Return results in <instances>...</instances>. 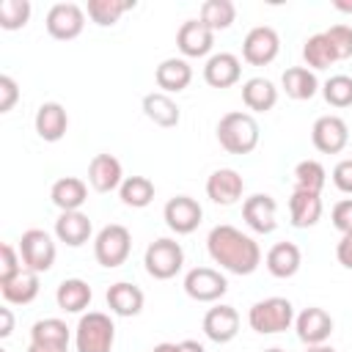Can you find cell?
<instances>
[{
  "instance_id": "c3c4849f",
  "label": "cell",
  "mask_w": 352,
  "mask_h": 352,
  "mask_svg": "<svg viewBox=\"0 0 352 352\" xmlns=\"http://www.w3.org/2000/svg\"><path fill=\"white\" fill-rule=\"evenodd\" d=\"M69 346H50V344H30L28 352H66Z\"/></svg>"
},
{
  "instance_id": "484cf974",
  "label": "cell",
  "mask_w": 352,
  "mask_h": 352,
  "mask_svg": "<svg viewBox=\"0 0 352 352\" xmlns=\"http://www.w3.org/2000/svg\"><path fill=\"white\" fill-rule=\"evenodd\" d=\"M91 231H94L91 228V220L82 212H60L58 220H55V236L63 245H69V248L85 245L91 239Z\"/></svg>"
},
{
  "instance_id": "83f0119b",
  "label": "cell",
  "mask_w": 352,
  "mask_h": 352,
  "mask_svg": "<svg viewBox=\"0 0 352 352\" xmlns=\"http://www.w3.org/2000/svg\"><path fill=\"white\" fill-rule=\"evenodd\" d=\"M267 270L270 275L275 278H292L297 275L300 264H302V253L294 242H275L270 250H267Z\"/></svg>"
},
{
  "instance_id": "4dcf8cb0",
  "label": "cell",
  "mask_w": 352,
  "mask_h": 352,
  "mask_svg": "<svg viewBox=\"0 0 352 352\" xmlns=\"http://www.w3.org/2000/svg\"><path fill=\"white\" fill-rule=\"evenodd\" d=\"M280 85H283L286 96L297 99V102L314 99L316 91H319V80H316V74L308 66H289L283 72V77H280Z\"/></svg>"
},
{
  "instance_id": "e0dca14e",
  "label": "cell",
  "mask_w": 352,
  "mask_h": 352,
  "mask_svg": "<svg viewBox=\"0 0 352 352\" xmlns=\"http://www.w3.org/2000/svg\"><path fill=\"white\" fill-rule=\"evenodd\" d=\"M204 333L214 344L234 341L236 333H239V314H236V308L234 305H223V302L209 308L206 316H204Z\"/></svg>"
},
{
  "instance_id": "cb8c5ba5",
  "label": "cell",
  "mask_w": 352,
  "mask_h": 352,
  "mask_svg": "<svg viewBox=\"0 0 352 352\" xmlns=\"http://www.w3.org/2000/svg\"><path fill=\"white\" fill-rule=\"evenodd\" d=\"M104 300H107V308H110L116 316H138V314L143 311V302H146L143 292H140L135 283H126V280L113 283V286L107 289Z\"/></svg>"
},
{
  "instance_id": "7bdbcfd3",
  "label": "cell",
  "mask_w": 352,
  "mask_h": 352,
  "mask_svg": "<svg viewBox=\"0 0 352 352\" xmlns=\"http://www.w3.org/2000/svg\"><path fill=\"white\" fill-rule=\"evenodd\" d=\"M16 99H19V85L14 82V77L0 74V113H11Z\"/></svg>"
},
{
  "instance_id": "f907efd6",
  "label": "cell",
  "mask_w": 352,
  "mask_h": 352,
  "mask_svg": "<svg viewBox=\"0 0 352 352\" xmlns=\"http://www.w3.org/2000/svg\"><path fill=\"white\" fill-rule=\"evenodd\" d=\"M333 6L338 11H344V14H352V0H333Z\"/></svg>"
},
{
  "instance_id": "681fc988",
  "label": "cell",
  "mask_w": 352,
  "mask_h": 352,
  "mask_svg": "<svg viewBox=\"0 0 352 352\" xmlns=\"http://www.w3.org/2000/svg\"><path fill=\"white\" fill-rule=\"evenodd\" d=\"M151 352H179V344H170V341H162V344H157Z\"/></svg>"
},
{
  "instance_id": "1f68e13d",
  "label": "cell",
  "mask_w": 352,
  "mask_h": 352,
  "mask_svg": "<svg viewBox=\"0 0 352 352\" xmlns=\"http://www.w3.org/2000/svg\"><path fill=\"white\" fill-rule=\"evenodd\" d=\"M302 60H305V66H308L311 72H316V69L333 66V63L338 60V55H336L330 38H327L324 33H314V36H308L305 44H302Z\"/></svg>"
},
{
  "instance_id": "816d5d0a",
  "label": "cell",
  "mask_w": 352,
  "mask_h": 352,
  "mask_svg": "<svg viewBox=\"0 0 352 352\" xmlns=\"http://www.w3.org/2000/svg\"><path fill=\"white\" fill-rule=\"evenodd\" d=\"M305 352H336L333 346H327V344H319V346H308Z\"/></svg>"
},
{
  "instance_id": "d6a6232c",
  "label": "cell",
  "mask_w": 352,
  "mask_h": 352,
  "mask_svg": "<svg viewBox=\"0 0 352 352\" xmlns=\"http://www.w3.org/2000/svg\"><path fill=\"white\" fill-rule=\"evenodd\" d=\"M129 8H135V0H88L85 14H88L91 22H96L99 28H110V25H116Z\"/></svg>"
},
{
  "instance_id": "6da1fadb",
  "label": "cell",
  "mask_w": 352,
  "mask_h": 352,
  "mask_svg": "<svg viewBox=\"0 0 352 352\" xmlns=\"http://www.w3.org/2000/svg\"><path fill=\"white\" fill-rule=\"evenodd\" d=\"M206 250L214 264L234 275H250L261 264V248L253 236L242 234L234 226H214L206 236Z\"/></svg>"
},
{
  "instance_id": "277c9868",
  "label": "cell",
  "mask_w": 352,
  "mask_h": 352,
  "mask_svg": "<svg viewBox=\"0 0 352 352\" xmlns=\"http://www.w3.org/2000/svg\"><path fill=\"white\" fill-rule=\"evenodd\" d=\"M116 344V324L102 311H88L80 316L74 327V346L77 352H113Z\"/></svg>"
},
{
  "instance_id": "7dc6e473",
  "label": "cell",
  "mask_w": 352,
  "mask_h": 352,
  "mask_svg": "<svg viewBox=\"0 0 352 352\" xmlns=\"http://www.w3.org/2000/svg\"><path fill=\"white\" fill-rule=\"evenodd\" d=\"M179 352H206V349H204V344H198L192 338H184V341H179Z\"/></svg>"
},
{
  "instance_id": "b9f144b4",
  "label": "cell",
  "mask_w": 352,
  "mask_h": 352,
  "mask_svg": "<svg viewBox=\"0 0 352 352\" xmlns=\"http://www.w3.org/2000/svg\"><path fill=\"white\" fill-rule=\"evenodd\" d=\"M330 220H333V226H336L341 234H349V231H352V198L338 201V204L333 206V212H330Z\"/></svg>"
},
{
  "instance_id": "8992f818",
  "label": "cell",
  "mask_w": 352,
  "mask_h": 352,
  "mask_svg": "<svg viewBox=\"0 0 352 352\" xmlns=\"http://www.w3.org/2000/svg\"><path fill=\"white\" fill-rule=\"evenodd\" d=\"M129 250H132V234H129V228H124L118 223L104 226L94 239V256L107 270L121 267L129 258Z\"/></svg>"
},
{
  "instance_id": "74e56055",
  "label": "cell",
  "mask_w": 352,
  "mask_h": 352,
  "mask_svg": "<svg viewBox=\"0 0 352 352\" xmlns=\"http://www.w3.org/2000/svg\"><path fill=\"white\" fill-rule=\"evenodd\" d=\"M33 6L28 0H3L0 3V28L3 30H19L28 25Z\"/></svg>"
},
{
  "instance_id": "d590c367",
  "label": "cell",
  "mask_w": 352,
  "mask_h": 352,
  "mask_svg": "<svg viewBox=\"0 0 352 352\" xmlns=\"http://www.w3.org/2000/svg\"><path fill=\"white\" fill-rule=\"evenodd\" d=\"M212 33L214 30H226V28H231L234 25V19H236V6L231 3V0H206L204 6H201V16H198Z\"/></svg>"
},
{
  "instance_id": "ee69618b",
  "label": "cell",
  "mask_w": 352,
  "mask_h": 352,
  "mask_svg": "<svg viewBox=\"0 0 352 352\" xmlns=\"http://www.w3.org/2000/svg\"><path fill=\"white\" fill-rule=\"evenodd\" d=\"M333 184H336L341 192L352 195V160H341V162L333 168Z\"/></svg>"
},
{
  "instance_id": "7402d4cb",
  "label": "cell",
  "mask_w": 352,
  "mask_h": 352,
  "mask_svg": "<svg viewBox=\"0 0 352 352\" xmlns=\"http://www.w3.org/2000/svg\"><path fill=\"white\" fill-rule=\"evenodd\" d=\"M154 80H157V85H160V91L162 94H179V91H184L187 85H190V80H192V66L184 60V58H165L160 66H157V72H154Z\"/></svg>"
},
{
  "instance_id": "7a4b0ae2",
  "label": "cell",
  "mask_w": 352,
  "mask_h": 352,
  "mask_svg": "<svg viewBox=\"0 0 352 352\" xmlns=\"http://www.w3.org/2000/svg\"><path fill=\"white\" fill-rule=\"evenodd\" d=\"M258 124L250 113L234 110L217 121V143L228 154H250L258 146Z\"/></svg>"
},
{
  "instance_id": "9c48e42d",
  "label": "cell",
  "mask_w": 352,
  "mask_h": 352,
  "mask_svg": "<svg viewBox=\"0 0 352 352\" xmlns=\"http://www.w3.org/2000/svg\"><path fill=\"white\" fill-rule=\"evenodd\" d=\"M47 33L58 41H72L82 33L85 28V8H80L77 3H55L47 11Z\"/></svg>"
},
{
  "instance_id": "ab89813d",
  "label": "cell",
  "mask_w": 352,
  "mask_h": 352,
  "mask_svg": "<svg viewBox=\"0 0 352 352\" xmlns=\"http://www.w3.org/2000/svg\"><path fill=\"white\" fill-rule=\"evenodd\" d=\"M324 36L330 38V44H333L338 60L352 58V28H349V25H333V28L324 30Z\"/></svg>"
},
{
  "instance_id": "ba28073f",
  "label": "cell",
  "mask_w": 352,
  "mask_h": 352,
  "mask_svg": "<svg viewBox=\"0 0 352 352\" xmlns=\"http://www.w3.org/2000/svg\"><path fill=\"white\" fill-rule=\"evenodd\" d=\"M184 292L195 302H217L228 292V280L212 267H192L184 275Z\"/></svg>"
},
{
  "instance_id": "d6986e66",
  "label": "cell",
  "mask_w": 352,
  "mask_h": 352,
  "mask_svg": "<svg viewBox=\"0 0 352 352\" xmlns=\"http://www.w3.org/2000/svg\"><path fill=\"white\" fill-rule=\"evenodd\" d=\"M121 182H124V170L113 154H96L88 162V184L96 192H113L121 187Z\"/></svg>"
},
{
  "instance_id": "44dd1931",
  "label": "cell",
  "mask_w": 352,
  "mask_h": 352,
  "mask_svg": "<svg viewBox=\"0 0 352 352\" xmlns=\"http://www.w3.org/2000/svg\"><path fill=\"white\" fill-rule=\"evenodd\" d=\"M36 132L41 140L47 143H58L63 135H66V126H69V116H66V107L60 102H44L38 110H36Z\"/></svg>"
},
{
  "instance_id": "ffe728a7",
  "label": "cell",
  "mask_w": 352,
  "mask_h": 352,
  "mask_svg": "<svg viewBox=\"0 0 352 352\" xmlns=\"http://www.w3.org/2000/svg\"><path fill=\"white\" fill-rule=\"evenodd\" d=\"M0 294L11 305H28V302H33L38 297V272L22 267L11 278H3L0 280Z\"/></svg>"
},
{
  "instance_id": "bcb514c9",
  "label": "cell",
  "mask_w": 352,
  "mask_h": 352,
  "mask_svg": "<svg viewBox=\"0 0 352 352\" xmlns=\"http://www.w3.org/2000/svg\"><path fill=\"white\" fill-rule=\"evenodd\" d=\"M0 316H3L0 338H8V336H11V330H14V316H11V308H0Z\"/></svg>"
},
{
  "instance_id": "52a82bcc",
  "label": "cell",
  "mask_w": 352,
  "mask_h": 352,
  "mask_svg": "<svg viewBox=\"0 0 352 352\" xmlns=\"http://www.w3.org/2000/svg\"><path fill=\"white\" fill-rule=\"evenodd\" d=\"M55 242L47 231L41 228H28L19 239V258H22V267L33 270V272H47L52 270L55 264Z\"/></svg>"
},
{
  "instance_id": "f35d334b",
  "label": "cell",
  "mask_w": 352,
  "mask_h": 352,
  "mask_svg": "<svg viewBox=\"0 0 352 352\" xmlns=\"http://www.w3.org/2000/svg\"><path fill=\"white\" fill-rule=\"evenodd\" d=\"M322 96L333 107H349L352 104V77L349 74H333L322 85Z\"/></svg>"
},
{
  "instance_id": "8d00e7d4",
  "label": "cell",
  "mask_w": 352,
  "mask_h": 352,
  "mask_svg": "<svg viewBox=\"0 0 352 352\" xmlns=\"http://www.w3.org/2000/svg\"><path fill=\"white\" fill-rule=\"evenodd\" d=\"M327 184V170L322 162L316 160H302L294 165V190H308V192H319Z\"/></svg>"
},
{
  "instance_id": "5b68a950",
  "label": "cell",
  "mask_w": 352,
  "mask_h": 352,
  "mask_svg": "<svg viewBox=\"0 0 352 352\" xmlns=\"http://www.w3.org/2000/svg\"><path fill=\"white\" fill-rule=\"evenodd\" d=\"M143 264H146V272L154 278V280H170L182 267H184V250L176 239L170 236H160L154 239L146 253H143Z\"/></svg>"
},
{
  "instance_id": "ac0fdd59",
  "label": "cell",
  "mask_w": 352,
  "mask_h": 352,
  "mask_svg": "<svg viewBox=\"0 0 352 352\" xmlns=\"http://www.w3.org/2000/svg\"><path fill=\"white\" fill-rule=\"evenodd\" d=\"M242 77V63L234 52H214L204 63V80L212 88H231Z\"/></svg>"
},
{
  "instance_id": "7c38bea8",
  "label": "cell",
  "mask_w": 352,
  "mask_h": 352,
  "mask_svg": "<svg viewBox=\"0 0 352 352\" xmlns=\"http://www.w3.org/2000/svg\"><path fill=\"white\" fill-rule=\"evenodd\" d=\"M162 217H165V226L173 231V234H192L198 226H201V217H204V209L195 198L190 195H176L165 204L162 209Z\"/></svg>"
},
{
  "instance_id": "f6af8a7d",
  "label": "cell",
  "mask_w": 352,
  "mask_h": 352,
  "mask_svg": "<svg viewBox=\"0 0 352 352\" xmlns=\"http://www.w3.org/2000/svg\"><path fill=\"white\" fill-rule=\"evenodd\" d=\"M336 258L344 270H352V231L349 234H341L338 245H336Z\"/></svg>"
},
{
  "instance_id": "9a60e30c",
  "label": "cell",
  "mask_w": 352,
  "mask_h": 352,
  "mask_svg": "<svg viewBox=\"0 0 352 352\" xmlns=\"http://www.w3.org/2000/svg\"><path fill=\"white\" fill-rule=\"evenodd\" d=\"M245 192V179L234 168H217L206 179V195L217 206H231L242 198Z\"/></svg>"
},
{
  "instance_id": "603a6c76",
  "label": "cell",
  "mask_w": 352,
  "mask_h": 352,
  "mask_svg": "<svg viewBox=\"0 0 352 352\" xmlns=\"http://www.w3.org/2000/svg\"><path fill=\"white\" fill-rule=\"evenodd\" d=\"M289 214L294 228H314L322 217V195L308 190H294L289 198Z\"/></svg>"
},
{
  "instance_id": "2e32d148",
  "label": "cell",
  "mask_w": 352,
  "mask_h": 352,
  "mask_svg": "<svg viewBox=\"0 0 352 352\" xmlns=\"http://www.w3.org/2000/svg\"><path fill=\"white\" fill-rule=\"evenodd\" d=\"M176 47L184 58H204L214 47V33L201 19H187L176 33Z\"/></svg>"
},
{
  "instance_id": "f5cc1de1",
  "label": "cell",
  "mask_w": 352,
  "mask_h": 352,
  "mask_svg": "<svg viewBox=\"0 0 352 352\" xmlns=\"http://www.w3.org/2000/svg\"><path fill=\"white\" fill-rule=\"evenodd\" d=\"M261 352H283L280 346H270V349H261Z\"/></svg>"
},
{
  "instance_id": "60d3db41",
  "label": "cell",
  "mask_w": 352,
  "mask_h": 352,
  "mask_svg": "<svg viewBox=\"0 0 352 352\" xmlns=\"http://www.w3.org/2000/svg\"><path fill=\"white\" fill-rule=\"evenodd\" d=\"M0 280L3 278H11L14 272H19L22 270V258L16 256V250H14V245L11 242H3L0 245Z\"/></svg>"
},
{
  "instance_id": "30bf717a",
  "label": "cell",
  "mask_w": 352,
  "mask_h": 352,
  "mask_svg": "<svg viewBox=\"0 0 352 352\" xmlns=\"http://www.w3.org/2000/svg\"><path fill=\"white\" fill-rule=\"evenodd\" d=\"M278 52H280V38H278L275 28L258 25V28L248 30V36L242 41V58L250 66H267L278 58Z\"/></svg>"
},
{
  "instance_id": "d4e9b609",
  "label": "cell",
  "mask_w": 352,
  "mask_h": 352,
  "mask_svg": "<svg viewBox=\"0 0 352 352\" xmlns=\"http://www.w3.org/2000/svg\"><path fill=\"white\" fill-rule=\"evenodd\" d=\"M50 198L60 212H80V206L88 201V184L77 176H63L52 184Z\"/></svg>"
},
{
  "instance_id": "5bb4252c",
  "label": "cell",
  "mask_w": 352,
  "mask_h": 352,
  "mask_svg": "<svg viewBox=\"0 0 352 352\" xmlns=\"http://www.w3.org/2000/svg\"><path fill=\"white\" fill-rule=\"evenodd\" d=\"M242 220L256 234H272L278 226V204L267 192H256L242 204Z\"/></svg>"
},
{
  "instance_id": "8fae6325",
  "label": "cell",
  "mask_w": 352,
  "mask_h": 352,
  "mask_svg": "<svg viewBox=\"0 0 352 352\" xmlns=\"http://www.w3.org/2000/svg\"><path fill=\"white\" fill-rule=\"evenodd\" d=\"M311 140L322 154H338L349 143V126L341 116H322L311 126Z\"/></svg>"
},
{
  "instance_id": "e575fe53",
  "label": "cell",
  "mask_w": 352,
  "mask_h": 352,
  "mask_svg": "<svg viewBox=\"0 0 352 352\" xmlns=\"http://www.w3.org/2000/svg\"><path fill=\"white\" fill-rule=\"evenodd\" d=\"M30 344H50V346H69V327L63 319L47 316L30 327Z\"/></svg>"
},
{
  "instance_id": "4316f807",
  "label": "cell",
  "mask_w": 352,
  "mask_h": 352,
  "mask_svg": "<svg viewBox=\"0 0 352 352\" xmlns=\"http://www.w3.org/2000/svg\"><path fill=\"white\" fill-rule=\"evenodd\" d=\"M143 116L148 121H154L157 126H165V129H170V126H176L182 121L179 104L162 91H151V94L143 96Z\"/></svg>"
},
{
  "instance_id": "3957f363",
  "label": "cell",
  "mask_w": 352,
  "mask_h": 352,
  "mask_svg": "<svg viewBox=\"0 0 352 352\" xmlns=\"http://www.w3.org/2000/svg\"><path fill=\"white\" fill-rule=\"evenodd\" d=\"M248 324L258 336H275L294 324V305L286 297H267L250 305Z\"/></svg>"
},
{
  "instance_id": "f546056e",
  "label": "cell",
  "mask_w": 352,
  "mask_h": 352,
  "mask_svg": "<svg viewBox=\"0 0 352 352\" xmlns=\"http://www.w3.org/2000/svg\"><path fill=\"white\" fill-rule=\"evenodd\" d=\"M91 297H94V292H91V286L82 278H66V280L58 283V292H55V302L66 314L85 311L88 302H91Z\"/></svg>"
},
{
  "instance_id": "836d02e7",
  "label": "cell",
  "mask_w": 352,
  "mask_h": 352,
  "mask_svg": "<svg viewBox=\"0 0 352 352\" xmlns=\"http://www.w3.org/2000/svg\"><path fill=\"white\" fill-rule=\"evenodd\" d=\"M118 198L124 206H132V209H143L154 201V184L151 179L146 176H126L118 187Z\"/></svg>"
},
{
  "instance_id": "4fadbf2b",
  "label": "cell",
  "mask_w": 352,
  "mask_h": 352,
  "mask_svg": "<svg viewBox=\"0 0 352 352\" xmlns=\"http://www.w3.org/2000/svg\"><path fill=\"white\" fill-rule=\"evenodd\" d=\"M294 330H297V338L308 346L327 344V338L333 333V316L324 308L311 305V308H305L294 316Z\"/></svg>"
},
{
  "instance_id": "f1b7e54d",
  "label": "cell",
  "mask_w": 352,
  "mask_h": 352,
  "mask_svg": "<svg viewBox=\"0 0 352 352\" xmlns=\"http://www.w3.org/2000/svg\"><path fill=\"white\" fill-rule=\"evenodd\" d=\"M242 102L253 113H267L278 102V88L267 77H250L242 82Z\"/></svg>"
}]
</instances>
